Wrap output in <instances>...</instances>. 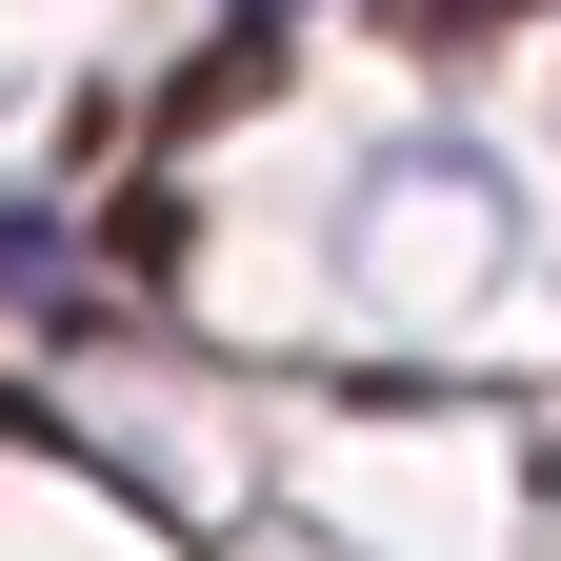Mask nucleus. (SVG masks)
I'll list each match as a JSON object with an SVG mask.
<instances>
[{
  "instance_id": "1",
  "label": "nucleus",
  "mask_w": 561,
  "mask_h": 561,
  "mask_svg": "<svg viewBox=\"0 0 561 561\" xmlns=\"http://www.w3.org/2000/svg\"><path fill=\"white\" fill-rule=\"evenodd\" d=\"M481 21H522V0H401V41H481Z\"/></svg>"
}]
</instances>
